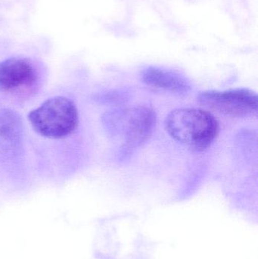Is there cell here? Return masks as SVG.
Listing matches in <instances>:
<instances>
[{
  "label": "cell",
  "instance_id": "1",
  "mask_svg": "<svg viewBox=\"0 0 258 259\" xmlns=\"http://www.w3.org/2000/svg\"><path fill=\"white\" fill-rule=\"evenodd\" d=\"M165 129L174 140L197 152L205 150L219 133V124L207 111L181 108L168 114Z\"/></svg>",
  "mask_w": 258,
  "mask_h": 259
},
{
  "label": "cell",
  "instance_id": "2",
  "mask_svg": "<svg viewBox=\"0 0 258 259\" xmlns=\"http://www.w3.org/2000/svg\"><path fill=\"white\" fill-rule=\"evenodd\" d=\"M102 123L111 136L122 140L123 150L130 152L148 140L156 127V114L145 106L123 108L107 112Z\"/></svg>",
  "mask_w": 258,
  "mask_h": 259
},
{
  "label": "cell",
  "instance_id": "3",
  "mask_svg": "<svg viewBox=\"0 0 258 259\" xmlns=\"http://www.w3.org/2000/svg\"><path fill=\"white\" fill-rule=\"evenodd\" d=\"M28 119L35 132L51 140L71 135L77 128L79 122L75 103L65 97L48 99L29 113Z\"/></svg>",
  "mask_w": 258,
  "mask_h": 259
},
{
  "label": "cell",
  "instance_id": "4",
  "mask_svg": "<svg viewBox=\"0 0 258 259\" xmlns=\"http://www.w3.org/2000/svg\"><path fill=\"white\" fill-rule=\"evenodd\" d=\"M197 101L227 116L247 118L257 114V94L248 89L204 91L197 96Z\"/></svg>",
  "mask_w": 258,
  "mask_h": 259
},
{
  "label": "cell",
  "instance_id": "5",
  "mask_svg": "<svg viewBox=\"0 0 258 259\" xmlns=\"http://www.w3.org/2000/svg\"><path fill=\"white\" fill-rule=\"evenodd\" d=\"M36 79L37 71L30 59L12 57L0 62V92L28 88Z\"/></svg>",
  "mask_w": 258,
  "mask_h": 259
},
{
  "label": "cell",
  "instance_id": "6",
  "mask_svg": "<svg viewBox=\"0 0 258 259\" xmlns=\"http://www.w3.org/2000/svg\"><path fill=\"white\" fill-rule=\"evenodd\" d=\"M24 127L21 117L9 109H0V155L12 154L22 143Z\"/></svg>",
  "mask_w": 258,
  "mask_h": 259
},
{
  "label": "cell",
  "instance_id": "7",
  "mask_svg": "<svg viewBox=\"0 0 258 259\" xmlns=\"http://www.w3.org/2000/svg\"><path fill=\"white\" fill-rule=\"evenodd\" d=\"M141 79L144 83L151 88L176 94H186L191 90L190 83L184 77L157 67L145 68L141 74Z\"/></svg>",
  "mask_w": 258,
  "mask_h": 259
}]
</instances>
